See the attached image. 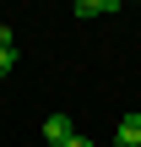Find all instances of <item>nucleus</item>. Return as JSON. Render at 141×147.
I'll use <instances>...</instances> for the list:
<instances>
[{"label":"nucleus","mask_w":141,"mask_h":147,"mask_svg":"<svg viewBox=\"0 0 141 147\" xmlns=\"http://www.w3.org/2000/svg\"><path fill=\"white\" fill-rule=\"evenodd\" d=\"M71 136H76V131H71V115H49V120H43V147H65Z\"/></svg>","instance_id":"1"},{"label":"nucleus","mask_w":141,"mask_h":147,"mask_svg":"<svg viewBox=\"0 0 141 147\" xmlns=\"http://www.w3.org/2000/svg\"><path fill=\"white\" fill-rule=\"evenodd\" d=\"M114 142H120V147H141V109H130V115L120 120V131H114Z\"/></svg>","instance_id":"2"},{"label":"nucleus","mask_w":141,"mask_h":147,"mask_svg":"<svg viewBox=\"0 0 141 147\" xmlns=\"http://www.w3.org/2000/svg\"><path fill=\"white\" fill-rule=\"evenodd\" d=\"M120 0H76V16H114Z\"/></svg>","instance_id":"3"},{"label":"nucleus","mask_w":141,"mask_h":147,"mask_svg":"<svg viewBox=\"0 0 141 147\" xmlns=\"http://www.w3.org/2000/svg\"><path fill=\"white\" fill-rule=\"evenodd\" d=\"M11 65H16V49H0V76H11Z\"/></svg>","instance_id":"4"},{"label":"nucleus","mask_w":141,"mask_h":147,"mask_svg":"<svg viewBox=\"0 0 141 147\" xmlns=\"http://www.w3.org/2000/svg\"><path fill=\"white\" fill-rule=\"evenodd\" d=\"M0 49H11V27L5 22H0Z\"/></svg>","instance_id":"5"},{"label":"nucleus","mask_w":141,"mask_h":147,"mask_svg":"<svg viewBox=\"0 0 141 147\" xmlns=\"http://www.w3.org/2000/svg\"><path fill=\"white\" fill-rule=\"evenodd\" d=\"M65 147H92V142H87V136H71V142H65Z\"/></svg>","instance_id":"6"}]
</instances>
